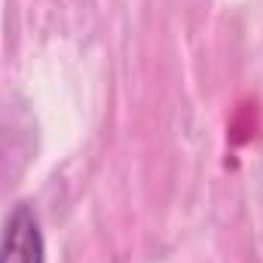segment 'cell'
<instances>
[{"mask_svg": "<svg viewBox=\"0 0 263 263\" xmlns=\"http://www.w3.org/2000/svg\"><path fill=\"white\" fill-rule=\"evenodd\" d=\"M0 263H46V242L37 211L18 202L0 230Z\"/></svg>", "mask_w": 263, "mask_h": 263, "instance_id": "1", "label": "cell"}]
</instances>
